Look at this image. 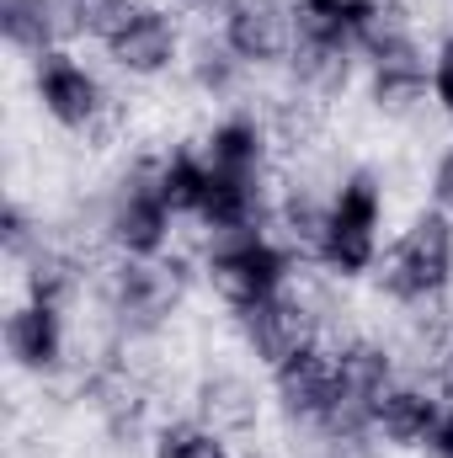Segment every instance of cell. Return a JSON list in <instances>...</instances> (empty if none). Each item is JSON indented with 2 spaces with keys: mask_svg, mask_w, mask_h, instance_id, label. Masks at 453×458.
<instances>
[{
  "mask_svg": "<svg viewBox=\"0 0 453 458\" xmlns=\"http://www.w3.org/2000/svg\"><path fill=\"white\" fill-rule=\"evenodd\" d=\"M379 277H384V293L395 304H422V299L449 293V277H453V219L449 214L443 208L416 214L411 229L389 245Z\"/></svg>",
  "mask_w": 453,
  "mask_h": 458,
  "instance_id": "cell-1",
  "label": "cell"
},
{
  "mask_svg": "<svg viewBox=\"0 0 453 458\" xmlns=\"http://www.w3.org/2000/svg\"><path fill=\"white\" fill-rule=\"evenodd\" d=\"M288 277H294V250H283L261 229L219 234L214 250H209V283L229 310H245V304H261V299L283 293Z\"/></svg>",
  "mask_w": 453,
  "mask_h": 458,
  "instance_id": "cell-2",
  "label": "cell"
},
{
  "mask_svg": "<svg viewBox=\"0 0 453 458\" xmlns=\"http://www.w3.org/2000/svg\"><path fill=\"white\" fill-rule=\"evenodd\" d=\"M379 261V182L368 171L346 176L331 198V225H326V250L321 267L341 277H357Z\"/></svg>",
  "mask_w": 453,
  "mask_h": 458,
  "instance_id": "cell-3",
  "label": "cell"
},
{
  "mask_svg": "<svg viewBox=\"0 0 453 458\" xmlns=\"http://www.w3.org/2000/svg\"><path fill=\"white\" fill-rule=\"evenodd\" d=\"M182 267L176 261H160V256H123L113 272H107V299H113V315L133 331H150L160 326L176 304H182Z\"/></svg>",
  "mask_w": 453,
  "mask_h": 458,
  "instance_id": "cell-4",
  "label": "cell"
},
{
  "mask_svg": "<svg viewBox=\"0 0 453 458\" xmlns=\"http://www.w3.org/2000/svg\"><path fill=\"white\" fill-rule=\"evenodd\" d=\"M235 320H240L245 346H251L267 368H278V362H288L294 352H304V346L321 342V315H315V304H310L299 288H283V293H272V299H261V304H245V310H235Z\"/></svg>",
  "mask_w": 453,
  "mask_h": 458,
  "instance_id": "cell-5",
  "label": "cell"
},
{
  "mask_svg": "<svg viewBox=\"0 0 453 458\" xmlns=\"http://www.w3.org/2000/svg\"><path fill=\"white\" fill-rule=\"evenodd\" d=\"M38 102L48 107L54 123H64V128H75V133H91V128L117 107L113 97L102 91V81H97L86 64H75L64 48L38 54Z\"/></svg>",
  "mask_w": 453,
  "mask_h": 458,
  "instance_id": "cell-6",
  "label": "cell"
},
{
  "mask_svg": "<svg viewBox=\"0 0 453 458\" xmlns=\"http://www.w3.org/2000/svg\"><path fill=\"white\" fill-rule=\"evenodd\" d=\"M171 208L160 203L155 192V176H150V160L128 176V187L117 192L113 214H107V240H113L123 256H160L166 250V234H171Z\"/></svg>",
  "mask_w": 453,
  "mask_h": 458,
  "instance_id": "cell-7",
  "label": "cell"
},
{
  "mask_svg": "<svg viewBox=\"0 0 453 458\" xmlns=\"http://www.w3.org/2000/svg\"><path fill=\"white\" fill-rule=\"evenodd\" d=\"M102 48L113 54V64L128 70V75H160V70H171L182 38H176V21H171L160 5L139 0V5L117 21V32L102 43Z\"/></svg>",
  "mask_w": 453,
  "mask_h": 458,
  "instance_id": "cell-8",
  "label": "cell"
},
{
  "mask_svg": "<svg viewBox=\"0 0 453 458\" xmlns=\"http://www.w3.org/2000/svg\"><path fill=\"white\" fill-rule=\"evenodd\" d=\"M225 43L245 64H272L294 54V5L283 0H229Z\"/></svg>",
  "mask_w": 453,
  "mask_h": 458,
  "instance_id": "cell-9",
  "label": "cell"
},
{
  "mask_svg": "<svg viewBox=\"0 0 453 458\" xmlns=\"http://www.w3.org/2000/svg\"><path fill=\"white\" fill-rule=\"evenodd\" d=\"M272 384H278V400L288 416L299 421H326V411L337 405V346L315 342L304 352H294L288 362L272 368Z\"/></svg>",
  "mask_w": 453,
  "mask_h": 458,
  "instance_id": "cell-10",
  "label": "cell"
},
{
  "mask_svg": "<svg viewBox=\"0 0 453 458\" xmlns=\"http://www.w3.org/2000/svg\"><path fill=\"white\" fill-rule=\"evenodd\" d=\"M438 416H443L438 389H427V384H400V378H395V384L384 389L379 411H373V432H384V437L400 443V448H416V443L432 437Z\"/></svg>",
  "mask_w": 453,
  "mask_h": 458,
  "instance_id": "cell-11",
  "label": "cell"
},
{
  "mask_svg": "<svg viewBox=\"0 0 453 458\" xmlns=\"http://www.w3.org/2000/svg\"><path fill=\"white\" fill-rule=\"evenodd\" d=\"M427 91H432V70L422 64L416 43H411V48H400V54H384V59H373L368 97H373V107H379V113L411 117L422 102H427Z\"/></svg>",
  "mask_w": 453,
  "mask_h": 458,
  "instance_id": "cell-12",
  "label": "cell"
},
{
  "mask_svg": "<svg viewBox=\"0 0 453 458\" xmlns=\"http://www.w3.org/2000/svg\"><path fill=\"white\" fill-rule=\"evenodd\" d=\"M5 346H11V357L21 362V368H32V373H48V368H59V357H64V320H59V310H48V304H21V310H11V320H5Z\"/></svg>",
  "mask_w": 453,
  "mask_h": 458,
  "instance_id": "cell-13",
  "label": "cell"
},
{
  "mask_svg": "<svg viewBox=\"0 0 453 458\" xmlns=\"http://www.w3.org/2000/svg\"><path fill=\"white\" fill-rule=\"evenodd\" d=\"M352 54L346 43H315V38H294V54H288V70H294V86L310 97V102H331L346 91L352 81Z\"/></svg>",
  "mask_w": 453,
  "mask_h": 458,
  "instance_id": "cell-14",
  "label": "cell"
},
{
  "mask_svg": "<svg viewBox=\"0 0 453 458\" xmlns=\"http://www.w3.org/2000/svg\"><path fill=\"white\" fill-rule=\"evenodd\" d=\"M389 384H395V362H389L384 346L363 342V336L337 346V400H357V405L379 411Z\"/></svg>",
  "mask_w": 453,
  "mask_h": 458,
  "instance_id": "cell-15",
  "label": "cell"
},
{
  "mask_svg": "<svg viewBox=\"0 0 453 458\" xmlns=\"http://www.w3.org/2000/svg\"><path fill=\"white\" fill-rule=\"evenodd\" d=\"M192 405H198V421L209 427V432H219V437H235V432H251L256 427V389L240 378V373H209L203 384H198V394H192Z\"/></svg>",
  "mask_w": 453,
  "mask_h": 458,
  "instance_id": "cell-16",
  "label": "cell"
},
{
  "mask_svg": "<svg viewBox=\"0 0 453 458\" xmlns=\"http://www.w3.org/2000/svg\"><path fill=\"white\" fill-rule=\"evenodd\" d=\"M267 144H272V133L256 117H225L209 133L203 155L214 171H229V176H267Z\"/></svg>",
  "mask_w": 453,
  "mask_h": 458,
  "instance_id": "cell-17",
  "label": "cell"
},
{
  "mask_svg": "<svg viewBox=\"0 0 453 458\" xmlns=\"http://www.w3.org/2000/svg\"><path fill=\"white\" fill-rule=\"evenodd\" d=\"M352 48L368 59L411 48V5L406 0H352Z\"/></svg>",
  "mask_w": 453,
  "mask_h": 458,
  "instance_id": "cell-18",
  "label": "cell"
},
{
  "mask_svg": "<svg viewBox=\"0 0 453 458\" xmlns=\"http://www.w3.org/2000/svg\"><path fill=\"white\" fill-rule=\"evenodd\" d=\"M0 32L21 54H54L64 32V11L59 0H0Z\"/></svg>",
  "mask_w": 453,
  "mask_h": 458,
  "instance_id": "cell-19",
  "label": "cell"
},
{
  "mask_svg": "<svg viewBox=\"0 0 453 458\" xmlns=\"http://www.w3.org/2000/svg\"><path fill=\"white\" fill-rule=\"evenodd\" d=\"M150 176H155V192L171 214H198L203 203V187H209V155L198 149H171L160 160H150Z\"/></svg>",
  "mask_w": 453,
  "mask_h": 458,
  "instance_id": "cell-20",
  "label": "cell"
},
{
  "mask_svg": "<svg viewBox=\"0 0 453 458\" xmlns=\"http://www.w3.org/2000/svg\"><path fill=\"white\" fill-rule=\"evenodd\" d=\"M81 288V261L75 256H59V250H38L27 261V299L32 304H48V310H64Z\"/></svg>",
  "mask_w": 453,
  "mask_h": 458,
  "instance_id": "cell-21",
  "label": "cell"
},
{
  "mask_svg": "<svg viewBox=\"0 0 453 458\" xmlns=\"http://www.w3.org/2000/svg\"><path fill=\"white\" fill-rule=\"evenodd\" d=\"M240 70H245V59L229 48L225 38L219 43H198V54H192V81L209 91V97H229L235 86H240Z\"/></svg>",
  "mask_w": 453,
  "mask_h": 458,
  "instance_id": "cell-22",
  "label": "cell"
},
{
  "mask_svg": "<svg viewBox=\"0 0 453 458\" xmlns=\"http://www.w3.org/2000/svg\"><path fill=\"white\" fill-rule=\"evenodd\" d=\"M155 458H229L219 432H209L203 421H166L155 432Z\"/></svg>",
  "mask_w": 453,
  "mask_h": 458,
  "instance_id": "cell-23",
  "label": "cell"
},
{
  "mask_svg": "<svg viewBox=\"0 0 453 458\" xmlns=\"http://www.w3.org/2000/svg\"><path fill=\"white\" fill-rule=\"evenodd\" d=\"M0 245H5V256H16V261H32V256L43 250L21 203H11V208H5V219H0Z\"/></svg>",
  "mask_w": 453,
  "mask_h": 458,
  "instance_id": "cell-24",
  "label": "cell"
},
{
  "mask_svg": "<svg viewBox=\"0 0 453 458\" xmlns=\"http://www.w3.org/2000/svg\"><path fill=\"white\" fill-rule=\"evenodd\" d=\"M432 97L443 102V113H453V38L438 43V59H432Z\"/></svg>",
  "mask_w": 453,
  "mask_h": 458,
  "instance_id": "cell-25",
  "label": "cell"
},
{
  "mask_svg": "<svg viewBox=\"0 0 453 458\" xmlns=\"http://www.w3.org/2000/svg\"><path fill=\"white\" fill-rule=\"evenodd\" d=\"M432 198H438L443 214H453V149L438 160V171H432Z\"/></svg>",
  "mask_w": 453,
  "mask_h": 458,
  "instance_id": "cell-26",
  "label": "cell"
},
{
  "mask_svg": "<svg viewBox=\"0 0 453 458\" xmlns=\"http://www.w3.org/2000/svg\"><path fill=\"white\" fill-rule=\"evenodd\" d=\"M427 448H432L438 458H453V405H443V416H438V427H432Z\"/></svg>",
  "mask_w": 453,
  "mask_h": 458,
  "instance_id": "cell-27",
  "label": "cell"
},
{
  "mask_svg": "<svg viewBox=\"0 0 453 458\" xmlns=\"http://www.w3.org/2000/svg\"><path fill=\"white\" fill-rule=\"evenodd\" d=\"M192 5H209V0H192ZM225 5H229V0H225Z\"/></svg>",
  "mask_w": 453,
  "mask_h": 458,
  "instance_id": "cell-28",
  "label": "cell"
}]
</instances>
